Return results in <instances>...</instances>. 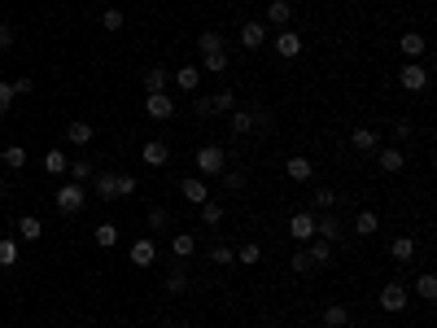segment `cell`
<instances>
[{
  "mask_svg": "<svg viewBox=\"0 0 437 328\" xmlns=\"http://www.w3.org/2000/svg\"><path fill=\"white\" fill-rule=\"evenodd\" d=\"M223 167H228L223 145H202V149H197V175H202V180H219Z\"/></svg>",
  "mask_w": 437,
  "mask_h": 328,
  "instance_id": "cell-1",
  "label": "cell"
},
{
  "mask_svg": "<svg viewBox=\"0 0 437 328\" xmlns=\"http://www.w3.org/2000/svg\"><path fill=\"white\" fill-rule=\"evenodd\" d=\"M84 202H88V193H84V184H75V180H66L62 189L53 193V206L62 210V215H79V210H84Z\"/></svg>",
  "mask_w": 437,
  "mask_h": 328,
  "instance_id": "cell-2",
  "label": "cell"
},
{
  "mask_svg": "<svg viewBox=\"0 0 437 328\" xmlns=\"http://www.w3.org/2000/svg\"><path fill=\"white\" fill-rule=\"evenodd\" d=\"M376 302H381V311L398 315V311H407V307H411V294H407V285H403V280H389V285L381 289V298H376Z\"/></svg>",
  "mask_w": 437,
  "mask_h": 328,
  "instance_id": "cell-3",
  "label": "cell"
},
{
  "mask_svg": "<svg viewBox=\"0 0 437 328\" xmlns=\"http://www.w3.org/2000/svg\"><path fill=\"white\" fill-rule=\"evenodd\" d=\"M398 84H403V92L420 97V92L429 88V70H424V62H403V70H398Z\"/></svg>",
  "mask_w": 437,
  "mask_h": 328,
  "instance_id": "cell-4",
  "label": "cell"
},
{
  "mask_svg": "<svg viewBox=\"0 0 437 328\" xmlns=\"http://www.w3.org/2000/svg\"><path fill=\"white\" fill-rule=\"evenodd\" d=\"M145 114H149V119H158V123H167L171 114H175V101L167 97V92H145Z\"/></svg>",
  "mask_w": 437,
  "mask_h": 328,
  "instance_id": "cell-5",
  "label": "cell"
},
{
  "mask_svg": "<svg viewBox=\"0 0 437 328\" xmlns=\"http://www.w3.org/2000/svg\"><path fill=\"white\" fill-rule=\"evenodd\" d=\"M289 237L293 241H315V210H298V215L289 219Z\"/></svg>",
  "mask_w": 437,
  "mask_h": 328,
  "instance_id": "cell-6",
  "label": "cell"
},
{
  "mask_svg": "<svg viewBox=\"0 0 437 328\" xmlns=\"http://www.w3.org/2000/svg\"><path fill=\"white\" fill-rule=\"evenodd\" d=\"M315 237L328 241V245L341 241V219L333 215V210H320V215H315Z\"/></svg>",
  "mask_w": 437,
  "mask_h": 328,
  "instance_id": "cell-7",
  "label": "cell"
},
{
  "mask_svg": "<svg viewBox=\"0 0 437 328\" xmlns=\"http://www.w3.org/2000/svg\"><path fill=\"white\" fill-rule=\"evenodd\" d=\"M180 193H184V202H193V206L210 202V184L202 180V175H184V180H180Z\"/></svg>",
  "mask_w": 437,
  "mask_h": 328,
  "instance_id": "cell-8",
  "label": "cell"
},
{
  "mask_svg": "<svg viewBox=\"0 0 437 328\" xmlns=\"http://www.w3.org/2000/svg\"><path fill=\"white\" fill-rule=\"evenodd\" d=\"M350 145L359 149V154H376V149H381V132H376V127H354Z\"/></svg>",
  "mask_w": 437,
  "mask_h": 328,
  "instance_id": "cell-9",
  "label": "cell"
},
{
  "mask_svg": "<svg viewBox=\"0 0 437 328\" xmlns=\"http://www.w3.org/2000/svg\"><path fill=\"white\" fill-rule=\"evenodd\" d=\"M241 49H263L267 44V22H241Z\"/></svg>",
  "mask_w": 437,
  "mask_h": 328,
  "instance_id": "cell-10",
  "label": "cell"
},
{
  "mask_svg": "<svg viewBox=\"0 0 437 328\" xmlns=\"http://www.w3.org/2000/svg\"><path fill=\"white\" fill-rule=\"evenodd\" d=\"M140 158H145L149 167H171V149H167V140H145Z\"/></svg>",
  "mask_w": 437,
  "mask_h": 328,
  "instance_id": "cell-11",
  "label": "cell"
},
{
  "mask_svg": "<svg viewBox=\"0 0 437 328\" xmlns=\"http://www.w3.org/2000/svg\"><path fill=\"white\" fill-rule=\"evenodd\" d=\"M285 175H289V180H298V184H306V180L315 175V162L306 158V154H293V158L285 162Z\"/></svg>",
  "mask_w": 437,
  "mask_h": 328,
  "instance_id": "cell-12",
  "label": "cell"
},
{
  "mask_svg": "<svg viewBox=\"0 0 437 328\" xmlns=\"http://www.w3.org/2000/svg\"><path fill=\"white\" fill-rule=\"evenodd\" d=\"M132 263L136 267H153V263H158V245H153L149 237H136L132 241Z\"/></svg>",
  "mask_w": 437,
  "mask_h": 328,
  "instance_id": "cell-13",
  "label": "cell"
},
{
  "mask_svg": "<svg viewBox=\"0 0 437 328\" xmlns=\"http://www.w3.org/2000/svg\"><path fill=\"white\" fill-rule=\"evenodd\" d=\"M398 49H403V57H407V62H420V57H424V49H429V40H424L420 31H407L403 40H398Z\"/></svg>",
  "mask_w": 437,
  "mask_h": 328,
  "instance_id": "cell-14",
  "label": "cell"
},
{
  "mask_svg": "<svg viewBox=\"0 0 437 328\" xmlns=\"http://www.w3.org/2000/svg\"><path fill=\"white\" fill-rule=\"evenodd\" d=\"M97 197L101 202H118V171H97Z\"/></svg>",
  "mask_w": 437,
  "mask_h": 328,
  "instance_id": "cell-15",
  "label": "cell"
},
{
  "mask_svg": "<svg viewBox=\"0 0 437 328\" xmlns=\"http://www.w3.org/2000/svg\"><path fill=\"white\" fill-rule=\"evenodd\" d=\"M92 136H97V127H92L88 119H75V123L66 127V140H70V145H79V149L92 145Z\"/></svg>",
  "mask_w": 437,
  "mask_h": 328,
  "instance_id": "cell-16",
  "label": "cell"
},
{
  "mask_svg": "<svg viewBox=\"0 0 437 328\" xmlns=\"http://www.w3.org/2000/svg\"><path fill=\"white\" fill-rule=\"evenodd\" d=\"M376 167H381L385 175H398L407 167V154H403V149H381V154H376Z\"/></svg>",
  "mask_w": 437,
  "mask_h": 328,
  "instance_id": "cell-17",
  "label": "cell"
},
{
  "mask_svg": "<svg viewBox=\"0 0 437 328\" xmlns=\"http://www.w3.org/2000/svg\"><path fill=\"white\" fill-rule=\"evenodd\" d=\"M389 259H394V263H411V259H416V237H394V241H389Z\"/></svg>",
  "mask_w": 437,
  "mask_h": 328,
  "instance_id": "cell-18",
  "label": "cell"
},
{
  "mask_svg": "<svg viewBox=\"0 0 437 328\" xmlns=\"http://www.w3.org/2000/svg\"><path fill=\"white\" fill-rule=\"evenodd\" d=\"M276 53L285 57V62H289V57H298V53H302V35H298V31H280V35H276Z\"/></svg>",
  "mask_w": 437,
  "mask_h": 328,
  "instance_id": "cell-19",
  "label": "cell"
},
{
  "mask_svg": "<svg viewBox=\"0 0 437 328\" xmlns=\"http://www.w3.org/2000/svg\"><path fill=\"white\" fill-rule=\"evenodd\" d=\"M228 127H232V136H254V110H232Z\"/></svg>",
  "mask_w": 437,
  "mask_h": 328,
  "instance_id": "cell-20",
  "label": "cell"
},
{
  "mask_svg": "<svg viewBox=\"0 0 437 328\" xmlns=\"http://www.w3.org/2000/svg\"><path fill=\"white\" fill-rule=\"evenodd\" d=\"M175 88L197 92V88H202V66H180V70H175Z\"/></svg>",
  "mask_w": 437,
  "mask_h": 328,
  "instance_id": "cell-21",
  "label": "cell"
},
{
  "mask_svg": "<svg viewBox=\"0 0 437 328\" xmlns=\"http://www.w3.org/2000/svg\"><path fill=\"white\" fill-rule=\"evenodd\" d=\"M289 18H293L289 0H267V22H271V27H289Z\"/></svg>",
  "mask_w": 437,
  "mask_h": 328,
  "instance_id": "cell-22",
  "label": "cell"
},
{
  "mask_svg": "<svg viewBox=\"0 0 437 328\" xmlns=\"http://www.w3.org/2000/svg\"><path fill=\"white\" fill-rule=\"evenodd\" d=\"M223 49H228V40H223L219 31H202V35H197V53H202V57H210V53H223Z\"/></svg>",
  "mask_w": 437,
  "mask_h": 328,
  "instance_id": "cell-23",
  "label": "cell"
},
{
  "mask_svg": "<svg viewBox=\"0 0 437 328\" xmlns=\"http://www.w3.org/2000/svg\"><path fill=\"white\" fill-rule=\"evenodd\" d=\"M306 254H311V263H315V267H328V263H333V245L320 241V237L306 241Z\"/></svg>",
  "mask_w": 437,
  "mask_h": 328,
  "instance_id": "cell-24",
  "label": "cell"
},
{
  "mask_svg": "<svg viewBox=\"0 0 437 328\" xmlns=\"http://www.w3.org/2000/svg\"><path fill=\"white\" fill-rule=\"evenodd\" d=\"M228 66H232V49H223V53H210V57H202V70H210V75H228Z\"/></svg>",
  "mask_w": 437,
  "mask_h": 328,
  "instance_id": "cell-25",
  "label": "cell"
},
{
  "mask_svg": "<svg viewBox=\"0 0 437 328\" xmlns=\"http://www.w3.org/2000/svg\"><path fill=\"white\" fill-rule=\"evenodd\" d=\"M376 228H381V215H376V210H359L354 232H359V237H376Z\"/></svg>",
  "mask_w": 437,
  "mask_h": 328,
  "instance_id": "cell-26",
  "label": "cell"
},
{
  "mask_svg": "<svg viewBox=\"0 0 437 328\" xmlns=\"http://www.w3.org/2000/svg\"><path fill=\"white\" fill-rule=\"evenodd\" d=\"M0 162H5L9 171H22V167H27V149H22V145H5V149H0Z\"/></svg>",
  "mask_w": 437,
  "mask_h": 328,
  "instance_id": "cell-27",
  "label": "cell"
},
{
  "mask_svg": "<svg viewBox=\"0 0 437 328\" xmlns=\"http://www.w3.org/2000/svg\"><path fill=\"white\" fill-rule=\"evenodd\" d=\"M66 175H70V180H75V184H88L92 175H97V167H92L88 158H75V162H70V167H66Z\"/></svg>",
  "mask_w": 437,
  "mask_h": 328,
  "instance_id": "cell-28",
  "label": "cell"
},
{
  "mask_svg": "<svg viewBox=\"0 0 437 328\" xmlns=\"http://www.w3.org/2000/svg\"><path fill=\"white\" fill-rule=\"evenodd\" d=\"M18 232H22V241H40V237H44L40 215H22V219H18Z\"/></svg>",
  "mask_w": 437,
  "mask_h": 328,
  "instance_id": "cell-29",
  "label": "cell"
},
{
  "mask_svg": "<svg viewBox=\"0 0 437 328\" xmlns=\"http://www.w3.org/2000/svg\"><path fill=\"white\" fill-rule=\"evenodd\" d=\"M66 167H70V158L62 154V149H49V154H44V171H49V175H57V180H62Z\"/></svg>",
  "mask_w": 437,
  "mask_h": 328,
  "instance_id": "cell-30",
  "label": "cell"
},
{
  "mask_svg": "<svg viewBox=\"0 0 437 328\" xmlns=\"http://www.w3.org/2000/svg\"><path fill=\"white\" fill-rule=\"evenodd\" d=\"M210 105H215V114H232V110H236V92H232V88L210 92Z\"/></svg>",
  "mask_w": 437,
  "mask_h": 328,
  "instance_id": "cell-31",
  "label": "cell"
},
{
  "mask_svg": "<svg viewBox=\"0 0 437 328\" xmlns=\"http://www.w3.org/2000/svg\"><path fill=\"white\" fill-rule=\"evenodd\" d=\"M324 324H328V328H346V324H350V307H341V302L324 307Z\"/></svg>",
  "mask_w": 437,
  "mask_h": 328,
  "instance_id": "cell-32",
  "label": "cell"
},
{
  "mask_svg": "<svg viewBox=\"0 0 437 328\" xmlns=\"http://www.w3.org/2000/svg\"><path fill=\"white\" fill-rule=\"evenodd\" d=\"M145 92H167V66H149L145 70Z\"/></svg>",
  "mask_w": 437,
  "mask_h": 328,
  "instance_id": "cell-33",
  "label": "cell"
},
{
  "mask_svg": "<svg viewBox=\"0 0 437 328\" xmlns=\"http://www.w3.org/2000/svg\"><path fill=\"white\" fill-rule=\"evenodd\" d=\"M123 27H127V14H123V9H105V14H101V31L118 35Z\"/></svg>",
  "mask_w": 437,
  "mask_h": 328,
  "instance_id": "cell-34",
  "label": "cell"
},
{
  "mask_svg": "<svg viewBox=\"0 0 437 328\" xmlns=\"http://www.w3.org/2000/svg\"><path fill=\"white\" fill-rule=\"evenodd\" d=\"M258 259H263V245H258V241H245L241 250H236V263H241V267H254Z\"/></svg>",
  "mask_w": 437,
  "mask_h": 328,
  "instance_id": "cell-35",
  "label": "cell"
},
{
  "mask_svg": "<svg viewBox=\"0 0 437 328\" xmlns=\"http://www.w3.org/2000/svg\"><path fill=\"white\" fill-rule=\"evenodd\" d=\"M197 210H202V224H206V228H219V224H223V206H219V202H202Z\"/></svg>",
  "mask_w": 437,
  "mask_h": 328,
  "instance_id": "cell-36",
  "label": "cell"
},
{
  "mask_svg": "<svg viewBox=\"0 0 437 328\" xmlns=\"http://www.w3.org/2000/svg\"><path fill=\"white\" fill-rule=\"evenodd\" d=\"M92 237H97L101 250H114V245H118V228H114V224H97V232H92Z\"/></svg>",
  "mask_w": 437,
  "mask_h": 328,
  "instance_id": "cell-37",
  "label": "cell"
},
{
  "mask_svg": "<svg viewBox=\"0 0 437 328\" xmlns=\"http://www.w3.org/2000/svg\"><path fill=\"white\" fill-rule=\"evenodd\" d=\"M193 250H197V241L188 237V232H180V237H171V254H175V259H188Z\"/></svg>",
  "mask_w": 437,
  "mask_h": 328,
  "instance_id": "cell-38",
  "label": "cell"
},
{
  "mask_svg": "<svg viewBox=\"0 0 437 328\" xmlns=\"http://www.w3.org/2000/svg\"><path fill=\"white\" fill-rule=\"evenodd\" d=\"M14 263H18V241L0 237V267H14Z\"/></svg>",
  "mask_w": 437,
  "mask_h": 328,
  "instance_id": "cell-39",
  "label": "cell"
},
{
  "mask_svg": "<svg viewBox=\"0 0 437 328\" xmlns=\"http://www.w3.org/2000/svg\"><path fill=\"white\" fill-rule=\"evenodd\" d=\"M219 180H223V189H228V193H241L245 189V171H228V167H223Z\"/></svg>",
  "mask_w": 437,
  "mask_h": 328,
  "instance_id": "cell-40",
  "label": "cell"
},
{
  "mask_svg": "<svg viewBox=\"0 0 437 328\" xmlns=\"http://www.w3.org/2000/svg\"><path fill=\"white\" fill-rule=\"evenodd\" d=\"M184 289H188V276H184V267H175V272L167 276V294H171V298H180Z\"/></svg>",
  "mask_w": 437,
  "mask_h": 328,
  "instance_id": "cell-41",
  "label": "cell"
},
{
  "mask_svg": "<svg viewBox=\"0 0 437 328\" xmlns=\"http://www.w3.org/2000/svg\"><path fill=\"white\" fill-rule=\"evenodd\" d=\"M167 224H171V210H167V206H149V228L162 232Z\"/></svg>",
  "mask_w": 437,
  "mask_h": 328,
  "instance_id": "cell-42",
  "label": "cell"
},
{
  "mask_svg": "<svg viewBox=\"0 0 437 328\" xmlns=\"http://www.w3.org/2000/svg\"><path fill=\"white\" fill-rule=\"evenodd\" d=\"M210 263H215V267H232L236 254L228 250V245H210Z\"/></svg>",
  "mask_w": 437,
  "mask_h": 328,
  "instance_id": "cell-43",
  "label": "cell"
},
{
  "mask_svg": "<svg viewBox=\"0 0 437 328\" xmlns=\"http://www.w3.org/2000/svg\"><path fill=\"white\" fill-rule=\"evenodd\" d=\"M416 294H420V298H424V302H433V298H437V280H433V276H429V272H424V276H420V280H416Z\"/></svg>",
  "mask_w": 437,
  "mask_h": 328,
  "instance_id": "cell-44",
  "label": "cell"
},
{
  "mask_svg": "<svg viewBox=\"0 0 437 328\" xmlns=\"http://www.w3.org/2000/svg\"><path fill=\"white\" fill-rule=\"evenodd\" d=\"M311 206H315V210H333V206H337V193H333V189H315Z\"/></svg>",
  "mask_w": 437,
  "mask_h": 328,
  "instance_id": "cell-45",
  "label": "cell"
},
{
  "mask_svg": "<svg viewBox=\"0 0 437 328\" xmlns=\"http://www.w3.org/2000/svg\"><path fill=\"white\" fill-rule=\"evenodd\" d=\"M193 114L197 119H210V114H215V105H210L206 92H193Z\"/></svg>",
  "mask_w": 437,
  "mask_h": 328,
  "instance_id": "cell-46",
  "label": "cell"
},
{
  "mask_svg": "<svg viewBox=\"0 0 437 328\" xmlns=\"http://www.w3.org/2000/svg\"><path fill=\"white\" fill-rule=\"evenodd\" d=\"M289 267H293L298 276H311V272H315V263H311V254H306V250H298V254H293V263H289Z\"/></svg>",
  "mask_w": 437,
  "mask_h": 328,
  "instance_id": "cell-47",
  "label": "cell"
},
{
  "mask_svg": "<svg viewBox=\"0 0 437 328\" xmlns=\"http://www.w3.org/2000/svg\"><path fill=\"white\" fill-rule=\"evenodd\" d=\"M254 132H271V114L263 105H254Z\"/></svg>",
  "mask_w": 437,
  "mask_h": 328,
  "instance_id": "cell-48",
  "label": "cell"
},
{
  "mask_svg": "<svg viewBox=\"0 0 437 328\" xmlns=\"http://www.w3.org/2000/svg\"><path fill=\"white\" fill-rule=\"evenodd\" d=\"M9 88H14V97H31V88H35V84H31V75H18Z\"/></svg>",
  "mask_w": 437,
  "mask_h": 328,
  "instance_id": "cell-49",
  "label": "cell"
},
{
  "mask_svg": "<svg viewBox=\"0 0 437 328\" xmlns=\"http://www.w3.org/2000/svg\"><path fill=\"white\" fill-rule=\"evenodd\" d=\"M136 193V175H123L118 171V197H132Z\"/></svg>",
  "mask_w": 437,
  "mask_h": 328,
  "instance_id": "cell-50",
  "label": "cell"
},
{
  "mask_svg": "<svg viewBox=\"0 0 437 328\" xmlns=\"http://www.w3.org/2000/svg\"><path fill=\"white\" fill-rule=\"evenodd\" d=\"M9 49H14V27L0 22V53H9Z\"/></svg>",
  "mask_w": 437,
  "mask_h": 328,
  "instance_id": "cell-51",
  "label": "cell"
},
{
  "mask_svg": "<svg viewBox=\"0 0 437 328\" xmlns=\"http://www.w3.org/2000/svg\"><path fill=\"white\" fill-rule=\"evenodd\" d=\"M9 105H14V88L0 79V114H9Z\"/></svg>",
  "mask_w": 437,
  "mask_h": 328,
  "instance_id": "cell-52",
  "label": "cell"
},
{
  "mask_svg": "<svg viewBox=\"0 0 437 328\" xmlns=\"http://www.w3.org/2000/svg\"><path fill=\"white\" fill-rule=\"evenodd\" d=\"M411 132H416V127H411L407 119H394V140H411Z\"/></svg>",
  "mask_w": 437,
  "mask_h": 328,
  "instance_id": "cell-53",
  "label": "cell"
},
{
  "mask_svg": "<svg viewBox=\"0 0 437 328\" xmlns=\"http://www.w3.org/2000/svg\"><path fill=\"white\" fill-rule=\"evenodd\" d=\"M5 197H9V180H0V202H5Z\"/></svg>",
  "mask_w": 437,
  "mask_h": 328,
  "instance_id": "cell-54",
  "label": "cell"
}]
</instances>
